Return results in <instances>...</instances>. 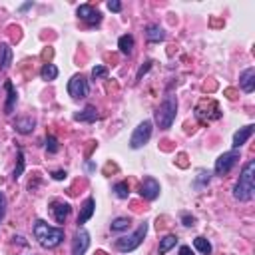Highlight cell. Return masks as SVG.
Wrapping results in <instances>:
<instances>
[{
  "instance_id": "cell-1",
  "label": "cell",
  "mask_w": 255,
  "mask_h": 255,
  "mask_svg": "<svg viewBox=\"0 0 255 255\" xmlns=\"http://www.w3.org/2000/svg\"><path fill=\"white\" fill-rule=\"evenodd\" d=\"M255 195V161H247L239 173V179L233 187V197L237 201H251Z\"/></svg>"
},
{
  "instance_id": "cell-2",
  "label": "cell",
  "mask_w": 255,
  "mask_h": 255,
  "mask_svg": "<svg viewBox=\"0 0 255 255\" xmlns=\"http://www.w3.org/2000/svg\"><path fill=\"white\" fill-rule=\"evenodd\" d=\"M34 239L44 247V249H54L64 241V229L48 225L44 219H38L34 223Z\"/></svg>"
},
{
  "instance_id": "cell-3",
  "label": "cell",
  "mask_w": 255,
  "mask_h": 255,
  "mask_svg": "<svg viewBox=\"0 0 255 255\" xmlns=\"http://www.w3.org/2000/svg\"><path fill=\"white\" fill-rule=\"evenodd\" d=\"M177 116V98L173 94H167L159 108L153 112V120L159 126V129H169Z\"/></svg>"
},
{
  "instance_id": "cell-4",
  "label": "cell",
  "mask_w": 255,
  "mask_h": 255,
  "mask_svg": "<svg viewBox=\"0 0 255 255\" xmlns=\"http://www.w3.org/2000/svg\"><path fill=\"white\" fill-rule=\"evenodd\" d=\"M145 233H147V223L143 221V223H139V225H137V229H135L133 233H129V235H124V237L116 239V249H118V251H122V253H129V251L137 249V247L143 243Z\"/></svg>"
},
{
  "instance_id": "cell-5",
  "label": "cell",
  "mask_w": 255,
  "mask_h": 255,
  "mask_svg": "<svg viewBox=\"0 0 255 255\" xmlns=\"http://www.w3.org/2000/svg\"><path fill=\"white\" fill-rule=\"evenodd\" d=\"M151 129H153V124L149 120H143L141 124H137V128L133 129V133L129 137V147L131 149L143 147L149 141V137H151Z\"/></svg>"
},
{
  "instance_id": "cell-6",
  "label": "cell",
  "mask_w": 255,
  "mask_h": 255,
  "mask_svg": "<svg viewBox=\"0 0 255 255\" xmlns=\"http://www.w3.org/2000/svg\"><path fill=\"white\" fill-rule=\"evenodd\" d=\"M90 92V86H88V80L82 76V74H74L68 82V94L74 98V100H84Z\"/></svg>"
},
{
  "instance_id": "cell-7",
  "label": "cell",
  "mask_w": 255,
  "mask_h": 255,
  "mask_svg": "<svg viewBox=\"0 0 255 255\" xmlns=\"http://www.w3.org/2000/svg\"><path fill=\"white\" fill-rule=\"evenodd\" d=\"M237 159H239V151L237 149H231V151H225V153H221L217 159H215V175H225V173H229L231 169H233V165L237 163Z\"/></svg>"
},
{
  "instance_id": "cell-8",
  "label": "cell",
  "mask_w": 255,
  "mask_h": 255,
  "mask_svg": "<svg viewBox=\"0 0 255 255\" xmlns=\"http://www.w3.org/2000/svg\"><path fill=\"white\" fill-rule=\"evenodd\" d=\"M78 18L84 20L88 26H98L102 22V12L98 8H94L92 4H80L78 10H76Z\"/></svg>"
},
{
  "instance_id": "cell-9",
  "label": "cell",
  "mask_w": 255,
  "mask_h": 255,
  "mask_svg": "<svg viewBox=\"0 0 255 255\" xmlns=\"http://www.w3.org/2000/svg\"><path fill=\"white\" fill-rule=\"evenodd\" d=\"M159 191H161V187H159V181L155 179V177H143V181H141V185H139V195L143 197V199H147V201H153V199H157L159 197Z\"/></svg>"
},
{
  "instance_id": "cell-10",
  "label": "cell",
  "mask_w": 255,
  "mask_h": 255,
  "mask_svg": "<svg viewBox=\"0 0 255 255\" xmlns=\"http://www.w3.org/2000/svg\"><path fill=\"white\" fill-rule=\"evenodd\" d=\"M90 247V233L84 227H78L72 239V255H84Z\"/></svg>"
},
{
  "instance_id": "cell-11",
  "label": "cell",
  "mask_w": 255,
  "mask_h": 255,
  "mask_svg": "<svg viewBox=\"0 0 255 255\" xmlns=\"http://www.w3.org/2000/svg\"><path fill=\"white\" fill-rule=\"evenodd\" d=\"M70 211H72V205H70L68 201L54 199V201L50 203V213H52V217L56 219V223H64V221L68 219Z\"/></svg>"
},
{
  "instance_id": "cell-12",
  "label": "cell",
  "mask_w": 255,
  "mask_h": 255,
  "mask_svg": "<svg viewBox=\"0 0 255 255\" xmlns=\"http://www.w3.org/2000/svg\"><path fill=\"white\" fill-rule=\"evenodd\" d=\"M239 86H241V90H243L245 94H251V92L255 90V68H253V66H249V68H245V70L241 72V76H239Z\"/></svg>"
},
{
  "instance_id": "cell-13",
  "label": "cell",
  "mask_w": 255,
  "mask_h": 255,
  "mask_svg": "<svg viewBox=\"0 0 255 255\" xmlns=\"http://www.w3.org/2000/svg\"><path fill=\"white\" fill-rule=\"evenodd\" d=\"M94 211H96V199H94V195H88L86 201L82 203V209L78 215V227H84V223L94 215Z\"/></svg>"
},
{
  "instance_id": "cell-14",
  "label": "cell",
  "mask_w": 255,
  "mask_h": 255,
  "mask_svg": "<svg viewBox=\"0 0 255 255\" xmlns=\"http://www.w3.org/2000/svg\"><path fill=\"white\" fill-rule=\"evenodd\" d=\"M253 131H255V126L253 124H249V126H245V128H239L235 133H233V149H239L251 135H253Z\"/></svg>"
},
{
  "instance_id": "cell-15",
  "label": "cell",
  "mask_w": 255,
  "mask_h": 255,
  "mask_svg": "<svg viewBox=\"0 0 255 255\" xmlns=\"http://www.w3.org/2000/svg\"><path fill=\"white\" fill-rule=\"evenodd\" d=\"M4 90H6L4 114H12V110H14V106H16V100H18V94H16V90H14V86H12V82H10V80H6V82H4Z\"/></svg>"
},
{
  "instance_id": "cell-16",
  "label": "cell",
  "mask_w": 255,
  "mask_h": 255,
  "mask_svg": "<svg viewBox=\"0 0 255 255\" xmlns=\"http://www.w3.org/2000/svg\"><path fill=\"white\" fill-rule=\"evenodd\" d=\"M34 126H36V120H34L32 116H22V118H16V122H14L16 131H18V133H22V135L32 133Z\"/></svg>"
},
{
  "instance_id": "cell-17",
  "label": "cell",
  "mask_w": 255,
  "mask_h": 255,
  "mask_svg": "<svg viewBox=\"0 0 255 255\" xmlns=\"http://www.w3.org/2000/svg\"><path fill=\"white\" fill-rule=\"evenodd\" d=\"M145 38H147V42H163L165 32L159 24H147L145 26Z\"/></svg>"
},
{
  "instance_id": "cell-18",
  "label": "cell",
  "mask_w": 255,
  "mask_h": 255,
  "mask_svg": "<svg viewBox=\"0 0 255 255\" xmlns=\"http://www.w3.org/2000/svg\"><path fill=\"white\" fill-rule=\"evenodd\" d=\"M74 120H76V122H88V124H94V122L100 120V114H98V110H96L94 106H86L80 114L74 116Z\"/></svg>"
},
{
  "instance_id": "cell-19",
  "label": "cell",
  "mask_w": 255,
  "mask_h": 255,
  "mask_svg": "<svg viewBox=\"0 0 255 255\" xmlns=\"http://www.w3.org/2000/svg\"><path fill=\"white\" fill-rule=\"evenodd\" d=\"M12 48L6 44V42H2L0 44V72H4V70H8L10 68V64H12Z\"/></svg>"
},
{
  "instance_id": "cell-20",
  "label": "cell",
  "mask_w": 255,
  "mask_h": 255,
  "mask_svg": "<svg viewBox=\"0 0 255 255\" xmlns=\"http://www.w3.org/2000/svg\"><path fill=\"white\" fill-rule=\"evenodd\" d=\"M118 48H120L122 54L129 56L131 50H133V36H131V34H124V36H120V40H118Z\"/></svg>"
},
{
  "instance_id": "cell-21",
  "label": "cell",
  "mask_w": 255,
  "mask_h": 255,
  "mask_svg": "<svg viewBox=\"0 0 255 255\" xmlns=\"http://www.w3.org/2000/svg\"><path fill=\"white\" fill-rule=\"evenodd\" d=\"M40 78L46 80V82L56 80V78H58V68H56V64H44L42 70H40Z\"/></svg>"
},
{
  "instance_id": "cell-22",
  "label": "cell",
  "mask_w": 255,
  "mask_h": 255,
  "mask_svg": "<svg viewBox=\"0 0 255 255\" xmlns=\"http://www.w3.org/2000/svg\"><path fill=\"white\" fill-rule=\"evenodd\" d=\"M131 227V219L129 217H116L114 221H112V225H110V229L114 231V233H118V231H128Z\"/></svg>"
},
{
  "instance_id": "cell-23",
  "label": "cell",
  "mask_w": 255,
  "mask_h": 255,
  "mask_svg": "<svg viewBox=\"0 0 255 255\" xmlns=\"http://www.w3.org/2000/svg\"><path fill=\"white\" fill-rule=\"evenodd\" d=\"M177 245V237L175 235H165V237H161L159 239V255H165L171 247H175Z\"/></svg>"
},
{
  "instance_id": "cell-24",
  "label": "cell",
  "mask_w": 255,
  "mask_h": 255,
  "mask_svg": "<svg viewBox=\"0 0 255 255\" xmlns=\"http://www.w3.org/2000/svg\"><path fill=\"white\" fill-rule=\"evenodd\" d=\"M193 247H195L201 255H209V253H211V243H209L205 237H201V235L193 239Z\"/></svg>"
},
{
  "instance_id": "cell-25",
  "label": "cell",
  "mask_w": 255,
  "mask_h": 255,
  "mask_svg": "<svg viewBox=\"0 0 255 255\" xmlns=\"http://www.w3.org/2000/svg\"><path fill=\"white\" fill-rule=\"evenodd\" d=\"M209 179H211V173L205 171V169H199V171H197V177H195V181H193V185H195L197 189H201V187H205V185L209 183Z\"/></svg>"
},
{
  "instance_id": "cell-26",
  "label": "cell",
  "mask_w": 255,
  "mask_h": 255,
  "mask_svg": "<svg viewBox=\"0 0 255 255\" xmlns=\"http://www.w3.org/2000/svg\"><path fill=\"white\" fill-rule=\"evenodd\" d=\"M114 193H116L120 199H128V197H129V185H128V181H118V183L114 185Z\"/></svg>"
},
{
  "instance_id": "cell-27",
  "label": "cell",
  "mask_w": 255,
  "mask_h": 255,
  "mask_svg": "<svg viewBox=\"0 0 255 255\" xmlns=\"http://www.w3.org/2000/svg\"><path fill=\"white\" fill-rule=\"evenodd\" d=\"M24 167H26V161H24V151L22 149H18V165H16V169H14V179H18L22 173H24Z\"/></svg>"
},
{
  "instance_id": "cell-28",
  "label": "cell",
  "mask_w": 255,
  "mask_h": 255,
  "mask_svg": "<svg viewBox=\"0 0 255 255\" xmlns=\"http://www.w3.org/2000/svg\"><path fill=\"white\" fill-rule=\"evenodd\" d=\"M46 149H48V153H56V151L60 149L58 139H56L54 135H46Z\"/></svg>"
},
{
  "instance_id": "cell-29",
  "label": "cell",
  "mask_w": 255,
  "mask_h": 255,
  "mask_svg": "<svg viewBox=\"0 0 255 255\" xmlns=\"http://www.w3.org/2000/svg\"><path fill=\"white\" fill-rule=\"evenodd\" d=\"M108 76V68L106 66H94L92 68V78L98 80V78H106Z\"/></svg>"
},
{
  "instance_id": "cell-30",
  "label": "cell",
  "mask_w": 255,
  "mask_h": 255,
  "mask_svg": "<svg viewBox=\"0 0 255 255\" xmlns=\"http://www.w3.org/2000/svg\"><path fill=\"white\" fill-rule=\"evenodd\" d=\"M6 205H8L6 195L0 191V221H2V219H4V215H6Z\"/></svg>"
},
{
  "instance_id": "cell-31",
  "label": "cell",
  "mask_w": 255,
  "mask_h": 255,
  "mask_svg": "<svg viewBox=\"0 0 255 255\" xmlns=\"http://www.w3.org/2000/svg\"><path fill=\"white\" fill-rule=\"evenodd\" d=\"M151 64H153V62H151V60H147V62H145V66H141V68L137 70V76H135V80H141V78H143V74H147V70L151 68Z\"/></svg>"
},
{
  "instance_id": "cell-32",
  "label": "cell",
  "mask_w": 255,
  "mask_h": 255,
  "mask_svg": "<svg viewBox=\"0 0 255 255\" xmlns=\"http://www.w3.org/2000/svg\"><path fill=\"white\" fill-rule=\"evenodd\" d=\"M108 10H112V12H122V2H120V0H110V2H108Z\"/></svg>"
},
{
  "instance_id": "cell-33",
  "label": "cell",
  "mask_w": 255,
  "mask_h": 255,
  "mask_svg": "<svg viewBox=\"0 0 255 255\" xmlns=\"http://www.w3.org/2000/svg\"><path fill=\"white\" fill-rule=\"evenodd\" d=\"M181 221H183L185 227H193V225H195V217H193V215H187V213L181 215Z\"/></svg>"
},
{
  "instance_id": "cell-34",
  "label": "cell",
  "mask_w": 255,
  "mask_h": 255,
  "mask_svg": "<svg viewBox=\"0 0 255 255\" xmlns=\"http://www.w3.org/2000/svg\"><path fill=\"white\" fill-rule=\"evenodd\" d=\"M66 175H68V173H66L64 169H58V171H54V173H52V177H54L56 181H62V179H66Z\"/></svg>"
},
{
  "instance_id": "cell-35",
  "label": "cell",
  "mask_w": 255,
  "mask_h": 255,
  "mask_svg": "<svg viewBox=\"0 0 255 255\" xmlns=\"http://www.w3.org/2000/svg\"><path fill=\"white\" fill-rule=\"evenodd\" d=\"M179 255H193V251H191L189 245H181L179 247Z\"/></svg>"
},
{
  "instance_id": "cell-36",
  "label": "cell",
  "mask_w": 255,
  "mask_h": 255,
  "mask_svg": "<svg viewBox=\"0 0 255 255\" xmlns=\"http://www.w3.org/2000/svg\"><path fill=\"white\" fill-rule=\"evenodd\" d=\"M32 6H34V2L30 0V2H26V4H22V6H20V12H24V10H28V8H32Z\"/></svg>"
}]
</instances>
